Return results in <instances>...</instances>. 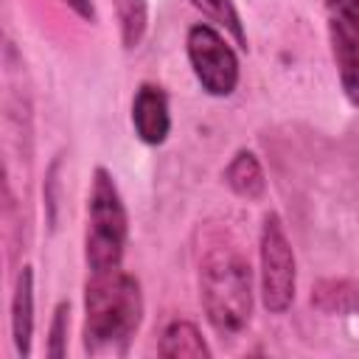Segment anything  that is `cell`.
I'll return each mask as SVG.
<instances>
[{
	"instance_id": "1",
	"label": "cell",
	"mask_w": 359,
	"mask_h": 359,
	"mask_svg": "<svg viewBox=\"0 0 359 359\" xmlns=\"http://www.w3.org/2000/svg\"><path fill=\"white\" fill-rule=\"evenodd\" d=\"M143 323V289L129 272H90L84 283V328L87 353H126Z\"/></svg>"
},
{
	"instance_id": "2",
	"label": "cell",
	"mask_w": 359,
	"mask_h": 359,
	"mask_svg": "<svg viewBox=\"0 0 359 359\" xmlns=\"http://www.w3.org/2000/svg\"><path fill=\"white\" fill-rule=\"evenodd\" d=\"M252 266L230 236L213 238L199 258V300L219 337H236L252 317Z\"/></svg>"
},
{
	"instance_id": "3",
	"label": "cell",
	"mask_w": 359,
	"mask_h": 359,
	"mask_svg": "<svg viewBox=\"0 0 359 359\" xmlns=\"http://www.w3.org/2000/svg\"><path fill=\"white\" fill-rule=\"evenodd\" d=\"M129 236V216L112 171L95 165L90 196H87V230H84V261L90 272L118 269L123 261Z\"/></svg>"
},
{
	"instance_id": "4",
	"label": "cell",
	"mask_w": 359,
	"mask_h": 359,
	"mask_svg": "<svg viewBox=\"0 0 359 359\" xmlns=\"http://www.w3.org/2000/svg\"><path fill=\"white\" fill-rule=\"evenodd\" d=\"M258 278H261V303L269 314H283L294 303L297 292V261L292 241L286 236L283 219L272 210L261 222L258 233Z\"/></svg>"
},
{
	"instance_id": "5",
	"label": "cell",
	"mask_w": 359,
	"mask_h": 359,
	"mask_svg": "<svg viewBox=\"0 0 359 359\" xmlns=\"http://www.w3.org/2000/svg\"><path fill=\"white\" fill-rule=\"evenodd\" d=\"M185 53L196 84L210 98H227L236 93L241 79V65L233 45L208 22H196L185 34Z\"/></svg>"
},
{
	"instance_id": "6",
	"label": "cell",
	"mask_w": 359,
	"mask_h": 359,
	"mask_svg": "<svg viewBox=\"0 0 359 359\" xmlns=\"http://www.w3.org/2000/svg\"><path fill=\"white\" fill-rule=\"evenodd\" d=\"M325 17L342 93L359 107V0H325Z\"/></svg>"
},
{
	"instance_id": "7",
	"label": "cell",
	"mask_w": 359,
	"mask_h": 359,
	"mask_svg": "<svg viewBox=\"0 0 359 359\" xmlns=\"http://www.w3.org/2000/svg\"><path fill=\"white\" fill-rule=\"evenodd\" d=\"M132 129L140 143L163 146L171 135V107L160 84L143 81L132 98Z\"/></svg>"
},
{
	"instance_id": "8",
	"label": "cell",
	"mask_w": 359,
	"mask_h": 359,
	"mask_svg": "<svg viewBox=\"0 0 359 359\" xmlns=\"http://www.w3.org/2000/svg\"><path fill=\"white\" fill-rule=\"evenodd\" d=\"M34 339V269L25 264L14 280L11 294V342L20 356H31Z\"/></svg>"
},
{
	"instance_id": "9",
	"label": "cell",
	"mask_w": 359,
	"mask_h": 359,
	"mask_svg": "<svg viewBox=\"0 0 359 359\" xmlns=\"http://www.w3.org/2000/svg\"><path fill=\"white\" fill-rule=\"evenodd\" d=\"M309 303L314 311L328 317L359 314V280L353 278H320L311 286Z\"/></svg>"
},
{
	"instance_id": "10",
	"label": "cell",
	"mask_w": 359,
	"mask_h": 359,
	"mask_svg": "<svg viewBox=\"0 0 359 359\" xmlns=\"http://www.w3.org/2000/svg\"><path fill=\"white\" fill-rule=\"evenodd\" d=\"M222 180L236 196L250 199V202H258L266 194V174L252 149H238L230 157L227 168L222 171Z\"/></svg>"
},
{
	"instance_id": "11",
	"label": "cell",
	"mask_w": 359,
	"mask_h": 359,
	"mask_svg": "<svg viewBox=\"0 0 359 359\" xmlns=\"http://www.w3.org/2000/svg\"><path fill=\"white\" fill-rule=\"evenodd\" d=\"M160 356H191V359H208L210 348L202 337V331L196 328V323L191 320H174L165 325L160 345H157Z\"/></svg>"
},
{
	"instance_id": "12",
	"label": "cell",
	"mask_w": 359,
	"mask_h": 359,
	"mask_svg": "<svg viewBox=\"0 0 359 359\" xmlns=\"http://www.w3.org/2000/svg\"><path fill=\"white\" fill-rule=\"evenodd\" d=\"M115 17H118V31H121V45L126 50H135L149 28V3L146 0H112Z\"/></svg>"
},
{
	"instance_id": "13",
	"label": "cell",
	"mask_w": 359,
	"mask_h": 359,
	"mask_svg": "<svg viewBox=\"0 0 359 359\" xmlns=\"http://www.w3.org/2000/svg\"><path fill=\"white\" fill-rule=\"evenodd\" d=\"M188 3H191L196 11H202L208 20L219 22V25L236 39V45H238L241 50H247V31H244V22H241L238 8H236L233 0H188Z\"/></svg>"
},
{
	"instance_id": "14",
	"label": "cell",
	"mask_w": 359,
	"mask_h": 359,
	"mask_svg": "<svg viewBox=\"0 0 359 359\" xmlns=\"http://www.w3.org/2000/svg\"><path fill=\"white\" fill-rule=\"evenodd\" d=\"M67 328H70V303L59 300L53 306V317H50L48 339H45V356L48 359H65L67 356Z\"/></svg>"
},
{
	"instance_id": "15",
	"label": "cell",
	"mask_w": 359,
	"mask_h": 359,
	"mask_svg": "<svg viewBox=\"0 0 359 359\" xmlns=\"http://www.w3.org/2000/svg\"><path fill=\"white\" fill-rule=\"evenodd\" d=\"M59 171H62V157H53L50 165H48V171H45V185H42L45 222H48L50 230H56V222H59V188H62Z\"/></svg>"
},
{
	"instance_id": "16",
	"label": "cell",
	"mask_w": 359,
	"mask_h": 359,
	"mask_svg": "<svg viewBox=\"0 0 359 359\" xmlns=\"http://www.w3.org/2000/svg\"><path fill=\"white\" fill-rule=\"evenodd\" d=\"M79 20H84V22H95L98 20V14H95V3L93 0H62Z\"/></svg>"
}]
</instances>
